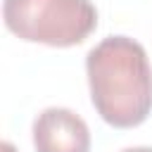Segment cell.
Segmentation results:
<instances>
[{
  "label": "cell",
  "mask_w": 152,
  "mask_h": 152,
  "mask_svg": "<svg viewBox=\"0 0 152 152\" xmlns=\"http://www.w3.org/2000/svg\"><path fill=\"white\" fill-rule=\"evenodd\" d=\"M2 152H17L12 142H2Z\"/></svg>",
  "instance_id": "obj_5"
},
{
  "label": "cell",
  "mask_w": 152,
  "mask_h": 152,
  "mask_svg": "<svg viewBox=\"0 0 152 152\" xmlns=\"http://www.w3.org/2000/svg\"><path fill=\"white\" fill-rule=\"evenodd\" d=\"M121 152H152V147H126Z\"/></svg>",
  "instance_id": "obj_4"
},
{
  "label": "cell",
  "mask_w": 152,
  "mask_h": 152,
  "mask_svg": "<svg viewBox=\"0 0 152 152\" xmlns=\"http://www.w3.org/2000/svg\"><path fill=\"white\" fill-rule=\"evenodd\" d=\"M2 19L26 43L71 48L95 31L97 10L90 0H5Z\"/></svg>",
  "instance_id": "obj_2"
},
{
  "label": "cell",
  "mask_w": 152,
  "mask_h": 152,
  "mask_svg": "<svg viewBox=\"0 0 152 152\" xmlns=\"http://www.w3.org/2000/svg\"><path fill=\"white\" fill-rule=\"evenodd\" d=\"M95 112L114 128L140 126L152 112V69L145 48L128 36H107L86 57Z\"/></svg>",
  "instance_id": "obj_1"
},
{
  "label": "cell",
  "mask_w": 152,
  "mask_h": 152,
  "mask_svg": "<svg viewBox=\"0 0 152 152\" xmlns=\"http://www.w3.org/2000/svg\"><path fill=\"white\" fill-rule=\"evenodd\" d=\"M36 152H90L88 124L66 107H48L33 119Z\"/></svg>",
  "instance_id": "obj_3"
}]
</instances>
